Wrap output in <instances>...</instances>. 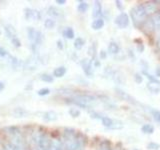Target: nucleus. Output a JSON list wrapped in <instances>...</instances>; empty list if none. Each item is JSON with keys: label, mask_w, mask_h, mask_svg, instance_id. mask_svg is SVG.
I'll return each instance as SVG.
<instances>
[{"label": "nucleus", "mask_w": 160, "mask_h": 150, "mask_svg": "<svg viewBox=\"0 0 160 150\" xmlns=\"http://www.w3.org/2000/svg\"><path fill=\"white\" fill-rule=\"evenodd\" d=\"M64 142L66 150H80L82 146L81 140L78 136H76L73 129H65Z\"/></svg>", "instance_id": "obj_1"}, {"label": "nucleus", "mask_w": 160, "mask_h": 150, "mask_svg": "<svg viewBox=\"0 0 160 150\" xmlns=\"http://www.w3.org/2000/svg\"><path fill=\"white\" fill-rule=\"evenodd\" d=\"M130 17H131L133 24L135 26H139L141 23L145 22V19L147 18V14L142 6V4L137 5L130 11Z\"/></svg>", "instance_id": "obj_2"}, {"label": "nucleus", "mask_w": 160, "mask_h": 150, "mask_svg": "<svg viewBox=\"0 0 160 150\" xmlns=\"http://www.w3.org/2000/svg\"><path fill=\"white\" fill-rule=\"evenodd\" d=\"M33 142L36 145L38 150H49L51 146V141L50 138L45 133H36L33 135Z\"/></svg>", "instance_id": "obj_3"}, {"label": "nucleus", "mask_w": 160, "mask_h": 150, "mask_svg": "<svg viewBox=\"0 0 160 150\" xmlns=\"http://www.w3.org/2000/svg\"><path fill=\"white\" fill-rule=\"evenodd\" d=\"M4 30H5V34H6V37L11 41V43L14 45L15 47H20L21 46V41L17 36V33L15 31L14 27L11 24H5L4 25Z\"/></svg>", "instance_id": "obj_4"}, {"label": "nucleus", "mask_w": 160, "mask_h": 150, "mask_svg": "<svg viewBox=\"0 0 160 150\" xmlns=\"http://www.w3.org/2000/svg\"><path fill=\"white\" fill-rule=\"evenodd\" d=\"M28 39L31 41L33 46H39L43 41V34L33 27H28L27 29Z\"/></svg>", "instance_id": "obj_5"}, {"label": "nucleus", "mask_w": 160, "mask_h": 150, "mask_svg": "<svg viewBox=\"0 0 160 150\" xmlns=\"http://www.w3.org/2000/svg\"><path fill=\"white\" fill-rule=\"evenodd\" d=\"M114 91H115V93H116V95L117 96L120 98V99H122V100H124V101H126V102H128V103H130V104H133V105H139V103L136 101V99H135L133 96H131L130 94H128L127 92H125V91H123L122 89H120V88H115L114 89Z\"/></svg>", "instance_id": "obj_6"}, {"label": "nucleus", "mask_w": 160, "mask_h": 150, "mask_svg": "<svg viewBox=\"0 0 160 150\" xmlns=\"http://www.w3.org/2000/svg\"><path fill=\"white\" fill-rule=\"evenodd\" d=\"M24 16L28 21H37L41 18V13L38 10L32 8H25L24 10Z\"/></svg>", "instance_id": "obj_7"}, {"label": "nucleus", "mask_w": 160, "mask_h": 150, "mask_svg": "<svg viewBox=\"0 0 160 150\" xmlns=\"http://www.w3.org/2000/svg\"><path fill=\"white\" fill-rule=\"evenodd\" d=\"M114 22H115V24H116L119 28H122V29L126 28L129 25V17H128L127 13L121 12L116 18H115Z\"/></svg>", "instance_id": "obj_8"}, {"label": "nucleus", "mask_w": 160, "mask_h": 150, "mask_svg": "<svg viewBox=\"0 0 160 150\" xmlns=\"http://www.w3.org/2000/svg\"><path fill=\"white\" fill-rule=\"evenodd\" d=\"M80 64H81V67L83 69L84 73L87 75L88 77H93V69H92V59H86L84 58L83 60H81V62H80Z\"/></svg>", "instance_id": "obj_9"}, {"label": "nucleus", "mask_w": 160, "mask_h": 150, "mask_svg": "<svg viewBox=\"0 0 160 150\" xmlns=\"http://www.w3.org/2000/svg\"><path fill=\"white\" fill-rule=\"evenodd\" d=\"M142 6L145 10V12H146L147 16L148 15H154L156 14L157 11H158V6L157 4L155 2H146V3H143Z\"/></svg>", "instance_id": "obj_10"}, {"label": "nucleus", "mask_w": 160, "mask_h": 150, "mask_svg": "<svg viewBox=\"0 0 160 150\" xmlns=\"http://www.w3.org/2000/svg\"><path fill=\"white\" fill-rule=\"evenodd\" d=\"M38 64H39V59L36 56H33L25 61V63L23 64V67L27 70H34L37 68Z\"/></svg>", "instance_id": "obj_11"}, {"label": "nucleus", "mask_w": 160, "mask_h": 150, "mask_svg": "<svg viewBox=\"0 0 160 150\" xmlns=\"http://www.w3.org/2000/svg\"><path fill=\"white\" fill-rule=\"evenodd\" d=\"M110 76H112V79L114 81L119 84H125V81H126L124 74L121 73L120 71H113V70H110Z\"/></svg>", "instance_id": "obj_12"}, {"label": "nucleus", "mask_w": 160, "mask_h": 150, "mask_svg": "<svg viewBox=\"0 0 160 150\" xmlns=\"http://www.w3.org/2000/svg\"><path fill=\"white\" fill-rule=\"evenodd\" d=\"M42 119L44 120L45 122H53V121H56V120L58 119V114L56 112L52 111V110H50V111H46V112L43 113Z\"/></svg>", "instance_id": "obj_13"}, {"label": "nucleus", "mask_w": 160, "mask_h": 150, "mask_svg": "<svg viewBox=\"0 0 160 150\" xmlns=\"http://www.w3.org/2000/svg\"><path fill=\"white\" fill-rule=\"evenodd\" d=\"M102 14V5H101V2L100 1H95L94 2V6H93V17L95 18H99V16H101Z\"/></svg>", "instance_id": "obj_14"}, {"label": "nucleus", "mask_w": 160, "mask_h": 150, "mask_svg": "<svg viewBox=\"0 0 160 150\" xmlns=\"http://www.w3.org/2000/svg\"><path fill=\"white\" fill-rule=\"evenodd\" d=\"M119 45L116 43V42H114V41H111L109 44H108V52L109 54H111V55H116L118 52H119Z\"/></svg>", "instance_id": "obj_15"}, {"label": "nucleus", "mask_w": 160, "mask_h": 150, "mask_svg": "<svg viewBox=\"0 0 160 150\" xmlns=\"http://www.w3.org/2000/svg\"><path fill=\"white\" fill-rule=\"evenodd\" d=\"M22 149V145L18 144L16 142H8L4 145V150H21Z\"/></svg>", "instance_id": "obj_16"}, {"label": "nucleus", "mask_w": 160, "mask_h": 150, "mask_svg": "<svg viewBox=\"0 0 160 150\" xmlns=\"http://www.w3.org/2000/svg\"><path fill=\"white\" fill-rule=\"evenodd\" d=\"M147 88L150 92L155 93V94H158L160 92V84L157 83H154V82H148L147 83Z\"/></svg>", "instance_id": "obj_17"}, {"label": "nucleus", "mask_w": 160, "mask_h": 150, "mask_svg": "<svg viewBox=\"0 0 160 150\" xmlns=\"http://www.w3.org/2000/svg\"><path fill=\"white\" fill-rule=\"evenodd\" d=\"M48 14L50 15V16H52V17L58 18V17H60L62 15V12H61V10H59L55 6H50L48 8Z\"/></svg>", "instance_id": "obj_18"}, {"label": "nucleus", "mask_w": 160, "mask_h": 150, "mask_svg": "<svg viewBox=\"0 0 160 150\" xmlns=\"http://www.w3.org/2000/svg\"><path fill=\"white\" fill-rule=\"evenodd\" d=\"M92 28L93 30H100L104 27V20L102 18H97L95 19L94 21L92 22Z\"/></svg>", "instance_id": "obj_19"}, {"label": "nucleus", "mask_w": 160, "mask_h": 150, "mask_svg": "<svg viewBox=\"0 0 160 150\" xmlns=\"http://www.w3.org/2000/svg\"><path fill=\"white\" fill-rule=\"evenodd\" d=\"M67 71V69L66 67H64V66H59L57 68H55L54 69V71H53V76L55 77H62L65 75V73H66Z\"/></svg>", "instance_id": "obj_20"}, {"label": "nucleus", "mask_w": 160, "mask_h": 150, "mask_svg": "<svg viewBox=\"0 0 160 150\" xmlns=\"http://www.w3.org/2000/svg\"><path fill=\"white\" fill-rule=\"evenodd\" d=\"M101 121H102V124H103L104 127L110 129L112 125L114 124L115 120H113L112 118H110V117H107V116H103L102 119H101Z\"/></svg>", "instance_id": "obj_21"}, {"label": "nucleus", "mask_w": 160, "mask_h": 150, "mask_svg": "<svg viewBox=\"0 0 160 150\" xmlns=\"http://www.w3.org/2000/svg\"><path fill=\"white\" fill-rule=\"evenodd\" d=\"M63 145L61 143V141L58 139H54L51 141V146H50L49 150H62Z\"/></svg>", "instance_id": "obj_22"}, {"label": "nucleus", "mask_w": 160, "mask_h": 150, "mask_svg": "<svg viewBox=\"0 0 160 150\" xmlns=\"http://www.w3.org/2000/svg\"><path fill=\"white\" fill-rule=\"evenodd\" d=\"M150 20H151L154 29L155 28H160V12H157L156 14H154L152 16V18Z\"/></svg>", "instance_id": "obj_23"}, {"label": "nucleus", "mask_w": 160, "mask_h": 150, "mask_svg": "<svg viewBox=\"0 0 160 150\" xmlns=\"http://www.w3.org/2000/svg\"><path fill=\"white\" fill-rule=\"evenodd\" d=\"M84 44H85V40L81 37H78L74 40V48L75 49H77V50H80V49H82V47L84 46Z\"/></svg>", "instance_id": "obj_24"}, {"label": "nucleus", "mask_w": 160, "mask_h": 150, "mask_svg": "<svg viewBox=\"0 0 160 150\" xmlns=\"http://www.w3.org/2000/svg\"><path fill=\"white\" fill-rule=\"evenodd\" d=\"M141 131L146 134H152L154 132V126L151 124H144L141 127Z\"/></svg>", "instance_id": "obj_25"}, {"label": "nucleus", "mask_w": 160, "mask_h": 150, "mask_svg": "<svg viewBox=\"0 0 160 150\" xmlns=\"http://www.w3.org/2000/svg\"><path fill=\"white\" fill-rule=\"evenodd\" d=\"M27 114V112L25 111V110L23 108H16V109H14V111H13V115H14V117H18V118H21V117H25V115Z\"/></svg>", "instance_id": "obj_26"}, {"label": "nucleus", "mask_w": 160, "mask_h": 150, "mask_svg": "<svg viewBox=\"0 0 160 150\" xmlns=\"http://www.w3.org/2000/svg\"><path fill=\"white\" fill-rule=\"evenodd\" d=\"M63 36L65 38H68V39H72L74 38V31L71 27H66L64 29L63 31Z\"/></svg>", "instance_id": "obj_27"}, {"label": "nucleus", "mask_w": 160, "mask_h": 150, "mask_svg": "<svg viewBox=\"0 0 160 150\" xmlns=\"http://www.w3.org/2000/svg\"><path fill=\"white\" fill-rule=\"evenodd\" d=\"M55 25H56V22H55V20L53 18H47L44 21V26L47 29H53L55 27Z\"/></svg>", "instance_id": "obj_28"}, {"label": "nucleus", "mask_w": 160, "mask_h": 150, "mask_svg": "<svg viewBox=\"0 0 160 150\" xmlns=\"http://www.w3.org/2000/svg\"><path fill=\"white\" fill-rule=\"evenodd\" d=\"M40 79H41L42 81L47 82V83H51V82H53V80H54L53 76H51V75L47 74V73H43V74L40 75Z\"/></svg>", "instance_id": "obj_29"}, {"label": "nucleus", "mask_w": 160, "mask_h": 150, "mask_svg": "<svg viewBox=\"0 0 160 150\" xmlns=\"http://www.w3.org/2000/svg\"><path fill=\"white\" fill-rule=\"evenodd\" d=\"M78 11L79 12H81V13H84V12H86L87 11V9H88V4L85 2V1H79V4H78Z\"/></svg>", "instance_id": "obj_30"}, {"label": "nucleus", "mask_w": 160, "mask_h": 150, "mask_svg": "<svg viewBox=\"0 0 160 150\" xmlns=\"http://www.w3.org/2000/svg\"><path fill=\"white\" fill-rule=\"evenodd\" d=\"M142 73H143V75H145V76H146L149 80H150V82H154V83H157V84H160V81L158 79H156L154 76H152L151 74H149L146 70L145 69H143V71H142Z\"/></svg>", "instance_id": "obj_31"}, {"label": "nucleus", "mask_w": 160, "mask_h": 150, "mask_svg": "<svg viewBox=\"0 0 160 150\" xmlns=\"http://www.w3.org/2000/svg\"><path fill=\"white\" fill-rule=\"evenodd\" d=\"M98 150H112V149H111V145H110L109 141L105 140V141H102L100 143Z\"/></svg>", "instance_id": "obj_32"}, {"label": "nucleus", "mask_w": 160, "mask_h": 150, "mask_svg": "<svg viewBox=\"0 0 160 150\" xmlns=\"http://www.w3.org/2000/svg\"><path fill=\"white\" fill-rule=\"evenodd\" d=\"M88 54L92 57V59L96 58V45L94 43L88 48Z\"/></svg>", "instance_id": "obj_33"}, {"label": "nucleus", "mask_w": 160, "mask_h": 150, "mask_svg": "<svg viewBox=\"0 0 160 150\" xmlns=\"http://www.w3.org/2000/svg\"><path fill=\"white\" fill-rule=\"evenodd\" d=\"M151 114H152V117H153V119L155 120V121L160 124V111H159V110L151 109Z\"/></svg>", "instance_id": "obj_34"}, {"label": "nucleus", "mask_w": 160, "mask_h": 150, "mask_svg": "<svg viewBox=\"0 0 160 150\" xmlns=\"http://www.w3.org/2000/svg\"><path fill=\"white\" fill-rule=\"evenodd\" d=\"M69 114L71 115L73 118H77L80 116V110L77 108H70L69 109Z\"/></svg>", "instance_id": "obj_35"}, {"label": "nucleus", "mask_w": 160, "mask_h": 150, "mask_svg": "<svg viewBox=\"0 0 160 150\" xmlns=\"http://www.w3.org/2000/svg\"><path fill=\"white\" fill-rule=\"evenodd\" d=\"M147 149H149V150H159L160 145L157 142H149L147 144Z\"/></svg>", "instance_id": "obj_36"}, {"label": "nucleus", "mask_w": 160, "mask_h": 150, "mask_svg": "<svg viewBox=\"0 0 160 150\" xmlns=\"http://www.w3.org/2000/svg\"><path fill=\"white\" fill-rule=\"evenodd\" d=\"M49 93H50V90L48 88H42L38 90V92H37V94L40 95V96H45V95H48Z\"/></svg>", "instance_id": "obj_37"}, {"label": "nucleus", "mask_w": 160, "mask_h": 150, "mask_svg": "<svg viewBox=\"0 0 160 150\" xmlns=\"http://www.w3.org/2000/svg\"><path fill=\"white\" fill-rule=\"evenodd\" d=\"M134 80H135V82H136L137 84H140V83L143 82V77L141 76V74L135 73V75H134Z\"/></svg>", "instance_id": "obj_38"}, {"label": "nucleus", "mask_w": 160, "mask_h": 150, "mask_svg": "<svg viewBox=\"0 0 160 150\" xmlns=\"http://www.w3.org/2000/svg\"><path fill=\"white\" fill-rule=\"evenodd\" d=\"M90 116H91V118H94V119H100L101 120L102 119V117L103 116H101L100 114H98V113H96V112H90Z\"/></svg>", "instance_id": "obj_39"}, {"label": "nucleus", "mask_w": 160, "mask_h": 150, "mask_svg": "<svg viewBox=\"0 0 160 150\" xmlns=\"http://www.w3.org/2000/svg\"><path fill=\"white\" fill-rule=\"evenodd\" d=\"M115 3H116V7L120 10V11H123V9H124L123 3L121 1H119V0H116V1H115Z\"/></svg>", "instance_id": "obj_40"}, {"label": "nucleus", "mask_w": 160, "mask_h": 150, "mask_svg": "<svg viewBox=\"0 0 160 150\" xmlns=\"http://www.w3.org/2000/svg\"><path fill=\"white\" fill-rule=\"evenodd\" d=\"M0 56H2V57H4V56H9V54H8V52L4 48L0 47Z\"/></svg>", "instance_id": "obj_41"}, {"label": "nucleus", "mask_w": 160, "mask_h": 150, "mask_svg": "<svg viewBox=\"0 0 160 150\" xmlns=\"http://www.w3.org/2000/svg\"><path fill=\"white\" fill-rule=\"evenodd\" d=\"M99 55H100V58H101V59H105L107 57V53H106L105 50H101V51L99 52Z\"/></svg>", "instance_id": "obj_42"}, {"label": "nucleus", "mask_w": 160, "mask_h": 150, "mask_svg": "<svg viewBox=\"0 0 160 150\" xmlns=\"http://www.w3.org/2000/svg\"><path fill=\"white\" fill-rule=\"evenodd\" d=\"M92 62H93V65H94V67H99L100 65V61L98 59H96V58H94V59H92Z\"/></svg>", "instance_id": "obj_43"}, {"label": "nucleus", "mask_w": 160, "mask_h": 150, "mask_svg": "<svg viewBox=\"0 0 160 150\" xmlns=\"http://www.w3.org/2000/svg\"><path fill=\"white\" fill-rule=\"evenodd\" d=\"M137 50L139 52H143V50H144V47H143V44L142 43H140V44H137Z\"/></svg>", "instance_id": "obj_44"}, {"label": "nucleus", "mask_w": 160, "mask_h": 150, "mask_svg": "<svg viewBox=\"0 0 160 150\" xmlns=\"http://www.w3.org/2000/svg\"><path fill=\"white\" fill-rule=\"evenodd\" d=\"M156 45H157V47L160 49V32L158 34V36H157V40H156Z\"/></svg>", "instance_id": "obj_45"}, {"label": "nucleus", "mask_w": 160, "mask_h": 150, "mask_svg": "<svg viewBox=\"0 0 160 150\" xmlns=\"http://www.w3.org/2000/svg\"><path fill=\"white\" fill-rule=\"evenodd\" d=\"M155 75H156L157 77H160V67L157 66L156 70H155Z\"/></svg>", "instance_id": "obj_46"}, {"label": "nucleus", "mask_w": 160, "mask_h": 150, "mask_svg": "<svg viewBox=\"0 0 160 150\" xmlns=\"http://www.w3.org/2000/svg\"><path fill=\"white\" fill-rule=\"evenodd\" d=\"M56 3L59 5H63V4L66 3V1H65V0H56Z\"/></svg>", "instance_id": "obj_47"}, {"label": "nucleus", "mask_w": 160, "mask_h": 150, "mask_svg": "<svg viewBox=\"0 0 160 150\" xmlns=\"http://www.w3.org/2000/svg\"><path fill=\"white\" fill-rule=\"evenodd\" d=\"M4 87H5V85H4V82L0 81V92H1L2 90L4 89Z\"/></svg>", "instance_id": "obj_48"}, {"label": "nucleus", "mask_w": 160, "mask_h": 150, "mask_svg": "<svg viewBox=\"0 0 160 150\" xmlns=\"http://www.w3.org/2000/svg\"><path fill=\"white\" fill-rule=\"evenodd\" d=\"M57 46H58L59 49H62V48H63V46H62V42L60 41V40H58V41H57Z\"/></svg>", "instance_id": "obj_49"}]
</instances>
